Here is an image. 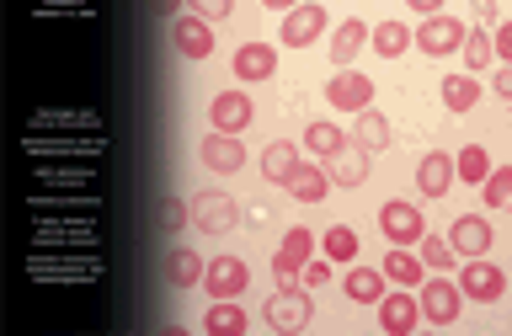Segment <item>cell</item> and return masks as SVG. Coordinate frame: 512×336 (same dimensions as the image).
<instances>
[{
	"label": "cell",
	"instance_id": "obj_1",
	"mask_svg": "<svg viewBox=\"0 0 512 336\" xmlns=\"http://www.w3.org/2000/svg\"><path fill=\"white\" fill-rule=\"evenodd\" d=\"M102 251H32L27 256V278L32 283H96L102 278Z\"/></svg>",
	"mask_w": 512,
	"mask_h": 336
},
{
	"label": "cell",
	"instance_id": "obj_2",
	"mask_svg": "<svg viewBox=\"0 0 512 336\" xmlns=\"http://www.w3.org/2000/svg\"><path fill=\"white\" fill-rule=\"evenodd\" d=\"M32 251H102L96 219H54L43 214L32 224Z\"/></svg>",
	"mask_w": 512,
	"mask_h": 336
},
{
	"label": "cell",
	"instance_id": "obj_3",
	"mask_svg": "<svg viewBox=\"0 0 512 336\" xmlns=\"http://www.w3.org/2000/svg\"><path fill=\"white\" fill-rule=\"evenodd\" d=\"M22 150L32 160H102L107 134H22Z\"/></svg>",
	"mask_w": 512,
	"mask_h": 336
},
{
	"label": "cell",
	"instance_id": "obj_4",
	"mask_svg": "<svg viewBox=\"0 0 512 336\" xmlns=\"http://www.w3.org/2000/svg\"><path fill=\"white\" fill-rule=\"evenodd\" d=\"M32 134H102V112L91 107H38L27 118Z\"/></svg>",
	"mask_w": 512,
	"mask_h": 336
},
{
	"label": "cell",
	"instance_id": "obj_5",
	"mask_svg": "<svg viewBox=\"0 0 512 336\" xmlns=\"http://www.w3.org/2000/svg\"><path fill=\"white\" fill-rule=\"evenodd\" d=\"M411 43L422 48L427 59L459 54V43H464V22H459V16H448V11H432V16H422V27L411 32Z\"/></svg>",
	"mask_w": 512,
	"mask_h": 336
},
{
	"label": "cell",
	"instance_id": "obj_6",
	"mask_svg": "<svg viewBox=\"0 0 512 336\" xmlns=\"http://www.w3.org/2000/svg\"><path fill=\"white\" fill-rule=\"evenodd\" d=\"M459 294L470 299V304H496V299L507 294V272L491 267V262H480V256H464V267H459Z\"/></svg>",
	"mask_w": 512,
	"mask_h": 336
},
{
	"label": "cell",
	"instance_id": "obj_7",
	"mask_svg": "<svg viewBox=\"0 0 512 336\" xmlns=\"http://www.w3.org/2000/svg\"><path fill=\"white\" fill-rule=\"evenodd\" d=\"M262 320H267V331H304L310 326V294L304 288H278L267 304H262Z\"/></svg>",
	"mask_w": 512,
	"mask_h": 336
},
{
	"label": "cell",
	"instance_id": "obj_8",
	"mask_svg": "<svg viewBox=\"0 0 512 336\" xmlns=\"http://www.w3.org/2000/svg\"><path fill=\"white\" fill-rule=\"evenodd\" d=\"M32 214H54V219H86V214H102V192H32L27 198Z\"/></svg>",
	"mask_w": 512,
	"mask_h": 336
},
{
	"label": "cell",
	"instance_id": "obj_9",
	"mask_svg": "<svg viewBox=\"0 0 512 336\" xmlns=\"http://www.w3.org/2000/svg\"><path fill=\"white\" fill-rule=\"evenodd\" d=\"M315 256V235L304 230H288L283 235V246H278V256H272V272H278V288H299V272H304V262Z\"/></svg>",
	"mask_w": 512,
	"mask_h": 336
},
{
	"label": "cell",
	"instance_id": "obj_10",
	"mask_svg": "<svg viewBox=\"0 0 512 336\" xmlns=\"http://www.w3.org/2000/svg\"><path fill=\"white\" fill-rule=\"evenodd\" d=\"M422 288V315L432 320V326H454L459 320V310H464V294H459V283H448V278H422L416 283Z\"/></svg>",
	"mask_w": 512,
	"mask_h": 336
},
{
	"label": "cell",
	"instance_id": "obj_11",
	"mask_svg": "<svg viewBox=\"0 0 512 336\" xmlns=\"http://www.w3.org/2000/svg\"><path fill=\"white\" fill-rule=\"evenodd\" d=\"M326 102H331L336 112H363V107H374V80L347 64V70H336V75H331Z\"/></svg>",
	"mask_w": 512,
	"mask_h": 336
},
{
	"label": "cell",
	"instance_id": "obj_12",
	"mask_svg": "<svg viewBox=\"0 0 512 336\" xmlns=\"http://www.w3.org/2000/svg\"><path fill=\"white\" fill-rule=\"evenodd\" d=\"M320 32H326V6H315V0H299L294 11H283V32L278 38L288 48H310Z\"/></svg>",
	"mask_w": 512,
	"mask_h": 336
},
{
	"label": "cell",
	"instance_id": "obj_13",
	"mask_svg": "<svg viewBox=\"0 0 512 336\" xmlns=\"http://www.w3.org/2000/svg\"><path fill=\"white\" fill-rule=\"evenodd\" d=\"M379 230L395 240V246H416V240L427 235V219L416 203H384L379 208Z\"/></svg>",
	"mask_w": 512,
	"mask_h": 336
},
{
	"label": "cell",
	"instance_id": "obj_14",
	"mask_svg": "<svg viewBox=\"0 0 512 336\" xmlns=\"http://www.w3.org/2000/svg\"><path fill=\"white\" fill-rule=\"evenodd\" d=\"M192 224H198L203 235H224L240 224V203L224 198V192H203V198L192 203Z\"/></svg>",
	"mask_w": 512,
	"mask_h": 336
},
{
	"label": "cell",
	"instance_id": "obj_15",
	"mask_svg": "<svg viewBox=\"0 0 512 336\" xmlns=\"http://www.w3.org/2000/svg\"><path fill=\"white\" fill-rule=\"evenodd\" d=\"M203 283H208V294H214V299H235V294H246L251 267L240 262V256H214V262L203 267Z\"/></svg>",
	"mask_w": 512,
	"mask_h": 336
},
{
	"label": "cell",
	"instance_id": "obj_16",
	"mask_svg": "<svg viewBox=\"0 0 512 336\" xmlns=\"http://www.w3.org/2000/svg\"><path fill=\"white\" fill-rule=\"evenodd\" d=\"M379 326L390 336H411L416 326H422V304H416V294H379Z\"/></svg>",
	"mask_w": 512,
	"mask_h": 336
},
{
	"label": "cell",
	"instance_id": "obj_17",
	"mask_svg": "<svg viewBox=\"0 0 512 336\" xmlns=\"http://www.w3.org/2000/svg\"><path fill=\"white\" fill-rule=\"evenodd\" d=\"M326 176H331V187H363L368 182V150L347 139L336 155H326Z\"/></svg>",
	"mask_w": 512,
	"mask_h": 336
},
{
	"label": "cell",
	"instance_id": "obj_18",
	"mask_svg": "<svg viewBox=\"0 0 512 336\" xmlns=\"http://www.w3.org/2000/svg\"><path fill=\"white\" fill-rule=\"evenodd\" d=\"M251 118H256V107H251L246 91H219L214 96V134H246Z\"/></svg>",
	"mask_w": 512,
	"mask_h": 336
},
{
	"label": "cell",
	"instance_id": "obj_19",
	"mask_svg": "<svg viewBox=\"0 0 512 336\" xmlns=\"http://www.w3.org/2000/svg\"><path fill=\"white\" fill-rule=\"evenodd\" d=\"M171 43L182 48L187 59H208L214 54V27L203 16H171Z\"/></svg>",
	"mask_w": 512,
	"mask_h": 336
},
{
	"label": "cell",
	"instance_id": "obj_20",
	"mask_svg": "<svg viewBox=\"0 0 512 336\" xmlns=\"http://www.w3.org/2000/svg\"><path fill=\"white\" fill-rule=\"evenodd\" d=\"M91 176H102V160H43L38 166L43 187H86Z\"/></svg>",
	"mask_w": 512,
	"mask_h": 336
},
{
	"label": "cell",
	"instance_id": "obj_21",
	"mask_svg": "<svg viewBox=\"0 0 512 336\" xmlns=\"http://www.w3.org/2000/svg\"><path fill=\"white\" fill-rule=\"evenodd\" d=\"M203 166L219 171V176H230V171L246 166V144H240V134H208L203 139Z\"/></svg>",
	"mask_w": 512,
	"mask_h": 336
},
{
	"label": "cell",
	"instance_id": "obj_22",
	"mask_svg": "<svg viewBox=\"0 0 512 336\" xmlns=\"http://www.w3.org/2000/svg\"><path fill=\"white\" fill-rule=\"evenodd\" d=\"M448 246H454V256H486V251H491V224L480 219V214L454 219V230H448Z\"/></svg>",
	"mask_w": 512,
	"mask_h": 336
},
{
	"label": "cell",
	"instance_id": "obj_23",
	"mask_svg": "<svg viewBox=\"0 0 512 336\" xmlns=\"http://www.w3.org/2000/svg\"><path fill=\"white\" fill-rule=\"evenodd\" d=\"M416 187H422L427 198H443V192L454 187V155H448V150H427L422 166H416Z\"/></svg>",
	"mask_w": 512,
	"mask_h": 336
},
{
	"label": "cell",
	"instance_id": "obj_24",
	"mask_svg": "<svg viewBox=\"0 0 512 336\" xmlns=\"http://www.w3.org/2000/svg\"><path fill=\"white\" fill-rule=\"evenodd\" d=\"M363 43H368V27L358 22V16H347V22L331 32V48H326V54H331V64H336V70H347V64L363 54Z\"/></svg>",
	"mask_w": 512,
	"mask_h": 336
},
{
	"label": "cell",
	"instance_id": "obj_25",
	"mask_svg": "<svg viewBox=\"0 0 512 336\" xmlns=\"http://www.w3.org/2000/svg\"><path fill=\"white\" fill-rule=\"evenodd\" d=\"M288 192H294L299 203H320L331 192V176H326V166H310V160H299L294 171H288V182H283Z\"/></svg>",
	"mask_w": 512,
	"mask_h": 336
},
{
	"label": "cell",
	"instance_id": "obj_26",
	"mask_svg": "<svg viewBox=\"0 0 512 336\" xmlns=\"http://www.w3.org/2000/svg\"><path fill=\"white\" fill-rule=\"evenodd\" d=\"M203 331H208V336H246L251 320H246V310H240V304L214 299V304L203 310Z\"/></svg>",
	"mask_w": 512,
	"mask_h": 336
},
{
	"label": "cell",
	"instance_id": "obj_27",
	"mask_svg": "<svg viewBox=\"0 0 512 336\" xmlns=\"http://www.w3.org/2000/svg\"><path fill=\"white\" fill-rule=\"evenodd\" d=\"M272 70H278V48H267V43L235 48V75L240 80H267Z\"/></svg>",
	"mask_w": 512,
	"mask_h": 336
},
{
	"label": "cell",
	"instance_id": "obj_28",
	"mask_svg": "<svg viewBox=\"0 0 512 336\" xmlns=\"http://www.w3.org/2000/svg\"><path fill=\"white\" fill-rule=\"evenodd\" d=\"M352 144H363L368 155L384 150V144H390V118H384V112H374V107H363V112H358V128H352Z\"/></svg>",
	"mask_w": 512,
	"mask_h": 336
},
{
	"label": "cell",
	"instance_id": "obj_29",
	"mask_svg": "<svg viewBox=\"0 0 512 336\" xmlns=\"http://www.w3.org/2000/svg\"><path fill=\"white\" fill-rule=\"evenodd\" d=\"M368 43H374L379 59H400L411 48V27L406 22H379L374 32H368Z\"/></svg>",
	"mask_w": 512,
	"mask_h": 336
},
{
	"label": "cell",
	"instance_id": "obj_30",
	"mask_svg": "<svg viewBox=\"0 0 512 336\" xmlns=\"http://www.w3.org/2000/svg\"><path fill=\"white\" fill-rule=\"evenodd\" d=\"M384 272H390V278L400 283V288H416L427 278V267H422V256L416 251H406V246H395L390 256H384Z\"/></svg>",
	"mask_w": 512,
	"mask_h": 336
},
{
	"label": "cell",
	"instance_id": "obj_31",
	"mask_svg": "<svg viewBox=\"0 0 512 336\" xmlns=\"http://www.w3.org/2000/svg\"><path fill=\"white\" fill-rule=\"evenodd\" d=\"M299 166V150H294V144H288V139H272L267 144V150H262V171L272 176V182H288V171H294Z\"/></svg>",
	"mask_w": 512,
	"mask_h": 336
},
{
	"label": "cell",
	"instance_id": "obj_32",
	"mask_svg": "<svg viewBox=\"0 0 512 336\" xmlns=\"http://www.w3.org/2000/svg\"><path fill=\"white\" fill-rule=\"evenodd\" d=\"M443 102H448V112H470L475 102H480V86H475V75H443Z\"/></svg>",
	"mask_w": 512,
	"mask_h": 336
},
{
	"label": "cell",
	"instance_id": "obj_33",
	"mask_svg": "<svg viewBox=\"0 0 512 336\" xmlns=\"http://www.w3.org/2000/svg\"><path fill=\"white\" fill-rule=\"evenodd\" d=\"M342 288H347V299H358V304H379V294H384V272H374V267H352Z\"/></svg>",
	"mask_w": 512,
	"mask_h": 336
},
{
	"label": "cell",
	"instance_id": "obj_34",
	"mask_svg": "<svg viewBox=\"0 0 512 336\" xmlns=\"http://www.w3.org/2000/svg\"><path fill=\"white\" fill-rule=\"evenodd\" d=\"M320 251H326V262H358V235H352L347 224H331V230L320 235Z\"/></svg>",
	"mask_w": 512,
	"mask_h": 336
},
{
	"label": "cell",
	"instance_id": "obj_35",
	"mask_svg": "<svg viewBox=\"0 0 512 336\" xmlns=\"http://www.w3.org/2000/svg\"><path fill=\"white\" fill-rule=\"evenodd\" d=\"M459 54H464V64H470V75H475V70H486V64L496 59L491 32H486V27H470V32H464V43H459Z\"/></svg>",
	"mask_w": 512,
	"mask_h": 336
},
{
	"label": "cell",
	"instance_id": "obj_36",
	"mask_svg": "<svg viewBox=\"0 0 512 336\" xmlns=\"http://www.w3.org/2000/svg\"><path fill=\"white\" fill-rule=\"evenodd\" d=\"M486 171H491V155L480 144H464L454 155V182H486Z\"/></svg>",
	"mask_w": 512,
	"mask_h": 336
},
{
	"label": "cell",
	"instance_id": "obj_37",
	"mask_svg": "<svg viewBox=\"0 0 512 336\" xmlns=\"http://www.w3.org/2000/svg\"><path fill=\"white\" fill-rule=\"evenodd\" d=\"M166 272H171V283H176V288H192V283H203V256L182 246V251H171Z\"/></svg>",
	"mask_w": 512,
	"mask_h": 336
},
{
	"label": "cell",
	"instance_id": "obj_38",
	"mask_svg": "<svg viewBox=\"0 0 512 336\" xmlns=\"http://www.w3.org/2000/svg\"><path fill=\"white\" fill-rule=\"evenodd\" d=\"M304 144H310V150L326 160V155H336V150L347 144V134H342L336 123H310V128H304Z\"/></svg>",
	"mask_w": 512,
	"mask_h": 336
},
{
	"label": "cell",
	"instance_id": "obj_39",
	"mask_svg": "<svg viewBox=\"0 0 512 336\" xmlns=\"http://www.w3.org/2000/svg\"><path fill=\"white\" fill-rule=\"evenodd\" d=\"M486 203L491 208H507L512 203V166H491L486 171Z\"/></svg>",
	"mask_w": 512,
	"mask_h": 336
},
{
	"label": "cell",
	"instance_id": "obj_40",
	"mask_svg": "<svg viewBox=\"0 0 512 336\" xmlns=\"http://www.w3.org/2000/svg\"><path fill=\"white\" fill-rule=\"evenodd\" d=\"M416 246H422V267H454V262H459L454 246H448V240H438V235H422Z\"/></svg>",
	"mask_w": 512,
	"mask_h": 336
},
{
	"label": "cell",
	"instance_id": "obj_41",
	"mask_svg": "<svg viewBox=\"0 0 512 336\" xmlns=\"http://www.w3.org/2000/svg\"><path fill=\"white\" fill-rule=\"evenodd\" d=\"M38 16H91V0H38Z\"/></svg>",
	"mask_w": 512,
	"mask_h": 336
},
{
	"label": "cell",
	"instance_id": "obj_42",
	"mask_svg": "<svg viewBox=\"0 0 512 336\" xmlns=\"http://www.w3.org/2000/svg\"><path fill=\"white\" fill-rule=\"evenodd\" d=\"M192 16H203V22H224V16L235 11V0H187Z\"/></svg>",
	"mask_w": 512,
	"mask_h": 336
},
{
	"label": "cell",
	"instance_id": "obj_43",
	"mask_svg": "<svg viewBox=\"0 0 512 336\" xmlns=\"http://www.w3.org/2000/svg\"><path fill=\"white\" fill-rule=\"evenodd\" d=\"M187 219H192V208H187V203H176V198L160 203V224H166V230H182Z\"/></svg>",
	"mask_w": 512,
	"mask_h": 336
},
{
	"label": "cell",
	"instance_id": "obj_44",
	"mask_svg": "<svg viewBox=\"0 0 512 336\" xmlns=\"http://www.w3.org/2000/svg\"><path fill=\"white\" fill-rule=\"evenodd\" d=\"M326 278H331V262H304V283H315V288H320Z\"/></svg>",
	"mask_w": 512,
	"mask_h": 336
},
{
	"label": "cell",
	"instance_id": "obj_45",
	"mask_svg": "<svg viewBox=\"0 0 512 336\" xmlns=\"http://www.w3.org/2000/svg\"><path fill=\"white\" fill-rule=\"evenodd\" d=\"M464 6H470L480 22H496V0H464Z\"/></svg>",
	"mask_w": 512,
	"mask_h": 336
},
{
	"label": "cell",
	"instance_id": "obj_46",
	"mask_svg": "<svg viewBox=\"0 0 512 336\" xmlns=\"http://www.w3.org/2000/svg\"><path fill=\"white\" fill-rule=\"evenodd\" d=\"M491 91H496V96H507V102H512V70H496V80H491Z\"/></svg>",
	"mask_w": 512,
	"mask_h": 336
},
{
	"label": "cell",
	"instance_id": "obj_47",
	"mask_svg": "<svg viewBox=\"0 0 512 336\" xmlns=\"http://www.w3.org/2000/svg\"><path fill=\"white\" fill-rule=\"evenodd\" d=\"M406 6H411L416 16H432V11H443V0H406Z\"/></svg>",
	"mask_w": 512,
	"mask_h": 336
},
{
	"label": "cell",
	"instance_id": "obj_48",
	"mask_svg": "<svg viewBox=\"0 0 512 336\" xmlns=\"http://www.w3.org/2000/svg\"><path fill=\"white\" fill-rule=\"evenodd\" d=\"M176 6H187V0H155V11H160V16H176Z\"/></svg>",
	"mask_w": 512,
	"mask_h": 336
},
{
	"label": "cell",
	"instance_id": "obj_49",
	"mask_svg": "<svg viewBox=\"0 0 512 336\" xmlns=\"http://www.w3.org/2000/svg\"><path fill=\"white\" fill-rule=\"evenodd\" d=\"M262 6H267V11H294L299 0H262Z\"/></svg>",
	"mask_w": 512,
	"mask_h": 336
}]
</instances>
